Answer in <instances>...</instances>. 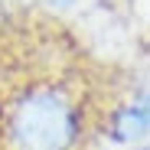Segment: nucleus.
<instances>
[{"label": "nucleus", "instance_id": "obj_3", "mask_svg": "<svg viewBox=\"0 0 150 150\" xmlns=\"http://www.w3.org/2000/svg\"><path fill=\"white\" fill-rule=\"evenodd\" d=\"M49 7H59V10H65V7H75L79 0H46Z\"/></svg>", "mask_w": 150, "mask_h": 150}, {"label": "nucleus", "instance_id": "obj_4", "mask_svg": "<svg viewBox=\"0 0 150 150\" xmlns=\"http://www.w3.org/2000/svg\"><path fill=\"white\" fill-rule=\"evenodd\" d=\"M137 150H150V144H140V147H137Z\"/></svg>", "mask_w": 150, "mask_h": 150}, {"label": "nucleus", "instance_id": "obj_2", "mask_svg": "<svg viewBox=\"0 0 150 150\" xmlns=\"http://www.w3.org/2000/svg\"><path fill=\"white\" fill-rule=\"evenodd\" d=\"M111 137L117 144H144L150 137V88L131 95L111 114Z\"/></svg>", "mask_w": 150, "mask_h": 150}, {"label": "nucleus", "instance_id": "obj_1", "mask_svg": "<svg viewBox=\"0 0 150 150\" xmlns=\"http://www.w3.org/2000/svg\"><path fill=\"white\" fill-rule=\"evenodd\" d=\"M85 134L82 105L69 88L42 82L23 88L4 117L10 150H75Z\"/></svg>", "mask_w": 150, "mask_h": 150}]
</instances>
